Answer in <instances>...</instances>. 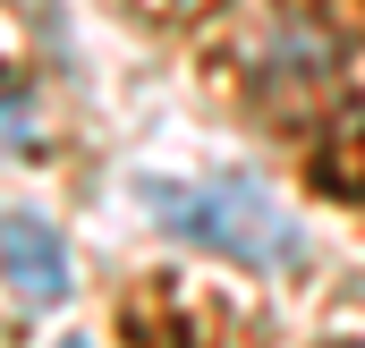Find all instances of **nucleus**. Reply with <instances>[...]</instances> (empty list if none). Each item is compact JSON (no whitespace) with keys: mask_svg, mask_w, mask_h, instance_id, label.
<instances>
[{"mask_svg":"<svg viewBox=\"0 0 365 348\" xmlns=\"http://www.w3.org/2000/svg\"><path fill=\"white\" fill-rule=\"evenodd\" d=\"M0 280L26 306H60L68 297V247H60V230L34 221V213H0Z\"/></svg>","mask_w":365,"mask_h":348,"instance_id":"f03ea898","label":"nucleus"},{"mask_svg":"<svg viewBox=\"0 0 365 348\" xmlns=\"http://www.w3.org/2000/svg\"><path fill=\"white\" fill-rule=\"evenodd\" d=\"M136 195H145V213L162 230H179V238H195V247H212V255H230V263H255V272L306 263L297 221L280 213L255 178H145Z\"/></svg>","mask_w":365,"mask_h":348,"instance_id":"f257e3e1","label":"nucleus"}]
</instances>
